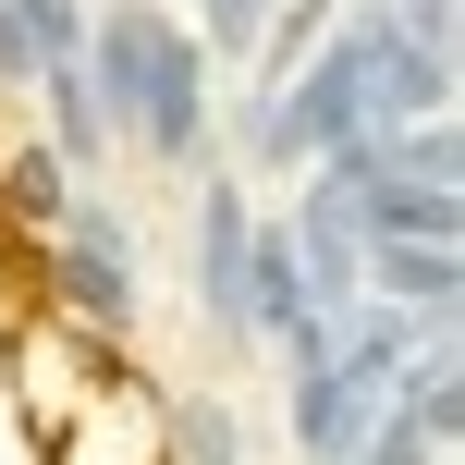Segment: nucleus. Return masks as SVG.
Instances as JSON below:
<instances>
[{
    "label": "nucleus",
    "instance_id": "1",
    "mask_svg": "<svg viewBox=\"0 0 465 465\" xmlns=\"http://www.w3.org/2000/svg\"><path fill=\"white\" fill-rule=\"evenodd\" d=\"M74 62H86V98H98V123L123 147H147V160H196L209 147V49H196V25L172 0L86 13V49Z\"/></svg>",
    "mask_w": 465,
    "mask_h": 465
},
{
    "label": "nucleus",
    "instance_id": "2",
    "mask_svg": "<svg viewBox=\"0 0 465 465\" xmlns=\"http://www.w3.org/2000/svg\"><path fill=\"white\" fill-rule=\"evenodd\" d=\"M49 282H62V306H74L86 331H123V319H135V232L98 209V196H86V209H62Z\"/></svg>",
    "mask_w": 465,
    "mask_h": 465
},
{
    "label": "nucleus",
    "instance_id": "3",
    "mask_svg": "<svg viewBox=\"0 0 465 465\" xmlns=\"http://www.w3.org/2000/svg\"><path fill=\"white\" fill-rule=\"evenodd\" d=\"M245 245H257L245 184L209 172V196H196V319H209V331H245Z\"/></svg>",
    "mask_w": 465,
    "mask_h": 465
},
{
    "label": "nucleus",
    "instance_id": "4",
    "mask_svg": "<svg viewBox=\"0 0 465 465\" xmlns=\"http://www.w3.org/2000/svg\"><path fill=\"white\" fill-rule=\"evenodd\" d=\"M453 245H368L355 257V294L392 306V319H453Z\"/></svg>",
    "mask_w": 465,
    "mask_h": 465
},
{
    "label": "nucleus",
    "instance_id": "5",
    "mask_svg": "<svg viewBox=\"0 0 465 465\" xmlns=\"http://www.w3.org/2000/svg\"><path fill=\"white\" fill-rule=\"evenodd\" d=\"M37 98H49V123H62V147H49V160H74V172L111 160V123H98V98H86V62H49Z\"/></svg>",
    "mask_w": 465,
    "mask_h": 465
},
{
    "label": "nucleus",
    "instance_id": "6",
    "mask_svg": "<svg viewBox=\"0 0 465 465\" xmlns=\"http://www.w3.org/2000/svg\"><path fill=\"white\" fill-rule=\"evenodd\" d=\"M160 441L184 465H245V417H232L221 392H184V404H160Z\"/></svg>",
    "mask_w": 465,
    "mask_h": 465
},
{
    "label": "nucleus",
    "instance_id": "7",
    "mask_svg": "<svg viewBox=\"0 0 465 465\" xmlns=\"http://www.w3.org/2000/svg\"><path fill=\"white\" fill-rule=\"evenodd\" d=\"M343 465H441V429H429L417 404L392 392V404H380L368 429H355V453H343Z\"/></svg>",
    "mask_w": 465,
    "mask_h": 465
},
{
    "label": "nucleus",
    "instance_id": "8",
    "mask_svg": "<svg viewBox=\"0 0 465 465\" xmlns=\"http://www.w3.org/2000/svg\"><path fill=\"white\" fill-rule=\"evenodd\" d=\"M0 13H13V37H25V49H37V74L86 49V0H0Z\"/></svg>",
    "mask_w": 465,
    "mask_h": 465
},
{
    "label": "nucleus",
    "instance_id": "9",
    "mask_svg": "<svg viewBox=\"0 0 465 465\" xmlns=\"http://www.w3.org/2000/svg\"><path fill=\"white\" fill-rule=\"evenodd\" d=\"M0 196H13V209H25V221H62V209H74V196H62V160H49V147H37V135H25V147H13V160H0Z\"/></svg>",
    "mask_w": 465,
    "mask_h": 465
},
{
    "label": "nucleus",
    "instance_id": "10",
    "mask_svg": "<svg viewBox=\"0 0 465 465\" xmlns=\"http://www.w3.org/2000/svg\"><path fill=\"white\" fill-rule=\"evenodd\" d=\"M380 13H392L417 49H453V0H380Z\"/></svg>",
    "mask_w": 465,
    "mask_h": 465
},
{
    "label": "nucleus",
    "instance_id": "11",
    "mask_svg": "<svg viewBox=\"0 0 465 465\" xmlns=\"http://www.w3.org/2000/svg\"><path fill=\"white\" fill-rule=\"evenodd\" d=\"M13 86H37V49H25V37H13V13H0V98H13Z\"/></svg>",
    "mask_w": 465,
    "mask_h": 465
}]
</instances>
